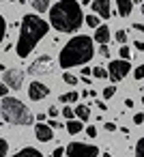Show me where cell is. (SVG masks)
<instances>
[{
	"mask_svg": "<svg viewBox=\"0 0 144 157\" xmlns=\"http://www.w3.org/2000/svg\"><path fill=\"white\" fill-rule=\"evenodd\" d=\"M50 30V24L45 20H41L39 15L35 13H26L22 17V26H20V37H17V43H15V52L20 58H26L37 45L39 41L47 35Z\"/></svg>",
	"mask_w": 144,
	"mask_h": 157,
	"instance_id": "cell-1",
	"label": "cell"
},
{
	"mask_svg": "<svg viewBox=\"0 0 144 157\" xmlns=\"http://www.w3.org/2000/svg\"><path fill=\"white\" fill-rule=\"evenodd\" d=\"M93 56H95V43H93V39L86 37V35H78V37L69 39V43L60 50L58 65L63 69H71V67L90 63Z\"/></svg>",
	"mask_w": 144,
	"mask_h": 157,
	"instance_id": "cell-2",
	"label": "cell"
},
{
	"mask_svg": "<svg viewBox=\"0 0 144 157\" xmlns=\"http://www.w3.org/2000/svg\"><path fill=\"white\" fill-rule=\"evenodd\" d=\"M50 24L58 33H75L84 24L82 9L75 0H60L50 11Z\"/></svg>",
	"mask_w": 144,
	"mask_h": 157,
	"instance_id": "cell-3",
	"label": "cell"
},
{
	"mask_svg": "<svg viewBox=\"0 0 144 157\" xmlns=\"http://www.w3.org/2000/svg\"><path fill=\"white\" fill-rule=\"evenodd\" d=\"M0 110H2V118L11 125H32L35 116L28 110V105H24L20 99L5 95L0 101Z\"/></svg>",
	"mask_w": 144,
	"mask_h": 157,
	"instance_id": "cell-4",
	"label": "cell"
},
{
	"mask_svg": "<svg viewBox=\"0 0 144 157\" xmlns=\"http://www.w3.org/2000/svg\"><path fill=\"white\" fill-rule=\"evenodd\" d=\"M52 69H54V63H52V56H47V54H41L39 58H35L28 65L30 75H52Z\"/></svg>",
	"mask_w": 144,
	"mask_h": 157,
	"instance_id": "cell-5",
	"label": "cell"
},
{
	"mask_svg": "<svg viewBox=\"0 0 144 157\" xmlns=\"http://www.w3.org/2000/svg\"><path fill=\"white\" fill-rule=\"evenodd\" d=\"M108 71H110V80H112V82H120V80H125L127 73L131 71V65H129L127 58H118V60H112V63H110Z\"/></svg>",
	"mask_w": 144,
	"mask_h": 157,
	"instance_id": "cell-6",
	"label": "cell"
},
{
	"mask_svg": "<svg viewBox=\"0 0 144 157\" xmlns=\"http://www.w3.org/2000/svg\"><path fill=\"white\" fill-rule=\"evenodd\" d=\"M67 155H71V157H78V155H82V157H97V155H99V148H97L95 144L71 142V144L67 146Z\"/></svg>",
	"mask_w": 144,
	"mask_h": 157,
	"instance_id": "cell-7",
	"label": "cell"
},
{
	"mask_svg": "<svg viewBox=\"0 0 144 157\" xmlns=\"http://www.w3.org/2000/svg\"><path fill=\"white\" fill-rule=\"evenodd\" d=\"M24 73L26 71H22V69H17V67H11V69H5L2 71V80L11 86V88H22V84H24Z\"/></svg>",
	"mask_w": 144,
	"mask_h": 157,
	"instance_id": "cell-8",
	"label": "cell"
},
{
	"mask_svg": "<svg viewBox=\"0 0 144 157\" xmlns=\"http://www.w3.org/2000/svg\"><path fill=\"white\" fill-rule=\"evenodd\" d=\"M50 95V88L43 84V82H30V86H28V97L32 99V101H41V99H45Z\"/></svg>",
	"mask_w": 144,
	"mask_h": 157,
	"instance_id": "cell-9",
	"label": "cell"
},
{
	"mask_svg": "<svg viewBox=\"0 0 144 157\" xmlns=\"http://www.w3.org/2000/svg\"><path fill=\"white\" fill-rule=\"evenodd\" d=\"M93 11L97 15H101L103 20H110L112 17V5H110V0H93Z\"/></svg>",
	"mask_w": 144,
	"mask_h": 157,
	"instance_id": "cell-10",
	"label": "cell"
},
{
	"mask_svg": "<svg viewBox=\"0 0 144 157\" xmlns=\"http://www.w3.org/2000/svg\"><path fill=\"white\" fill-rule=\"evenodd\" d=\"M52 125H45V123H41L39 121V125L35 127V136H37V140L39 142H50L52 140Z\"/></svg>",
	"mask_w": 144,
	"mask_h": 157,
	"instance_id": "cell-11",
	"label": "cell"
},
{
	"mask_svg": "<svg viewBox=\"0 0 144 157\" xmlns=\"http://www.w3.org/2000/svg\"><path fill=\"white\" fill-rule=\"evenodd\" d=\"M110 39H112V37H110V28H108L105 24H103V26L99 24V26L95 28V41L101 45V43H108Z\"/></svg>",
	"mask_w": 144,
	"mask_h": 157,
	"instance_id": "cell-12",
	"label": "cell"
},
{
	"mask_svg": "<svg viewBox=\"0 0 144 157\" xmlns=\"http://www.w3.org/2000/svg\"><path fill=\"white\" fill-rule=\"evenodd\" d=\"M65 129L71 133V136H75V133H80L82 129H84V125H82V118H69V123L65 125Z\"/></svg>",
	"mask_w": 144,
	"mask_h": 157,
	"instance_id": "cell-13",
	"label": "cell"
},
{
	"mask_svg": "<svg viewBox=\"0 0 144 157\" xmlns=\"http://www.w3.org/2000/svg\"><path fill=\"white\" fill-rule=\"evenodd\" d=\"M116 7H118V15L127 17V15H131L133 2H131V0H116Z\"/></svg>",
	"mask_w": 144,
	"mask_h": 157,
	"instance_id": "cell-14",
	"label": "cell"
},
{
	"mask_svg": "<svg viewBox=\"0 0 144 157\" xmlns=\"http://www.w3.org/2000/svg\"><path fill=\"white\" fill-rule=\"evenodd\" d=\"M15 157H43V155H41V151H37V148L28 146V148L17 151V153H15Z\"/></svg>",
	"mask_w": 144,
	"mask_h": 157,
	"instance_id": "cell-15",
	"label": "cell"
},
{
	"mask_svg": "<svg viewBox=\"0 0 144 157\" xmlns=\"http://www.w3.org/2000/svg\"><path fill=\"white\" fill-rule=\"evenodd\" d=\"M50 2H52V0H32V7H35V11L37 13H43V11H47L50 9Z\"/></svg>",
	"mask_w": 144,
	"mask_h": 157,
	"instance_id": "cell-16",
	"label": "cell"
},
{
	"mask_svg": "<svg viewBox=\"0 0 144 157\" xmlns=\"http://www.w3.org/2000/svg\"><path fill=\"white\" fill-rule=\"evenodd\" d=\"M78 97H80V95H78L75 90L63 93V95H60V103H75V101H78Z\"/></svg>",
	"mask_w": 144,
	"mask_h": 157,
	"instance_id": "cell-17",
	"label": "cell"
},
{
	"mask_svg": "<svg viewBox=\"0 0 144 157\" xmlns=\"http://www.w3.org/2000/svg\"><path fill=\"white\" fill-rule=\"evenodd\" d=\"M75 116L82 118V121H88V118H90V110H88V105H75Z\"/></svg>",
	"mask_w": 144,
	"mask_h": 157,
	"instance_id": "cell-18",
	"label": "cell"
},
{
	"mask_svg": "<svg viewBox=\"0 0 144 157\" xmlns=\"http://www.w3.org/2000/svg\"><path fill=\"white\" fill-rule=\"evenodd\" d=\"M99 17H101V15H97V13L86 15V24H88V26H93V28H97V26H99Z\"/></svg>",
	"mask_w": 144,
	"mask_h": 157,
	"instance_id": "cell-19",
	"label": "cell"
},
{
	"mask_svg": "<svg viewBox=\"0 0 144 157\" xmlns=\"http://www.w3.org/2000/svg\"><path fill=\"white\" fill-rule=\"evenodd\" d=\"M93 75H95L97 80H101V78H108V75H110V71H105L103 67H95V69H93Z\"/></svg>",
	"mask_w": 144,
	"mask_h": 157,
	"instance_id": "cell-20",
	"label": "cell"
},
{
	"mask_svg": "<svg viewBox=\"0 0 144 157\" xmlns=\"http://www.w3.org/2000/svg\"><path fill=\"white\" fill-rule=\"evenodd\" d=\"M114 39L118 41V45H123V43H127V33H125V30H116Z\"/></svg>",
	"mask_w": 144,
	"mask_h": 157,
	"instance_id": "cell-21",
	"label": "cell"
},
{
	"mask_svg": "<svg viewBox=\"0 0 144 157\" xmlns=\"http://www.w3.org/2000/svg\"><path fill=\"white\" fill-rule=\"evenodd\" d=\"M63 80H65L69 86H75V84H78V78H75V75H71L69 71H67V73H63Z\"/></svg>",
	"mask_w": 144,
	"mask_h": 157,
	"instance_id": "cell-22",
	"label": "cell"
},
{
	"mask_svg": "<svg viewBox=\"0 0 144 157\" xmlns=\"http://www.w3.org/2000/svg\"><path fill=\"white\" fill-rule=\"evenodd\" d=\"M0 151H2V157L9 155V140L7 138H0Z\"/></svg>",
	"mask_w": 144,
	"mask_h": 157,
	"instance_id": "cell-23",
	"label": "cell"
},
{
	"mask_svg": "<svg viewBox=\"0 0 144 157\" xmlns=\"http://www.w3.org/2000/svg\"><path fill=\"white\" fill-rule=\"evenodd\" d=\"M118 54H120V58H127V60H129V56H131V52H129V48H127V43H123V45L118 48Z\"/></svg>",
	"mask_w": 144,
	"mask_h": 157,
	"instance_id": "cell-24",
	"label": "cell"
},
{
	"mask_svg": "<svg viewBox=\"0 0 144 157\" xmlns=\"http://www.w3.org/2000/svg\"><path fill=\"white\" fill-rule=\"evenodd\" d=\"M116 95V86H108V88H103V99H112Z\"/></svg>",
	"mask_w": 144,
	"mask_h": 157,
	"instance_id": "cell-25",
	"label": "cell"
},
{
	"mask_svg": "<svg viewBox=\"0 0 144 157\" xmlns=\"http://www.w3.org/2000/svg\"><path fill=\"white\" fill-rule=\"evenodd\" d=\"M133 78H135V82H140V80H144V65H140V67H135V71H133Z\"/></svg>",
	"mask_w": 144,
	"mask_h": 157,
	"instance_id": "cell-26",
	"label": "cell"
},
{
	"mask_svg": "<svg viewBox=\"0 0 144 157\" xmlns=\"http://www.w3.org/2000/svg\"><path fill=\"white\" fill-rule=\"evenodd\" d=\"M99 54H101L103 58H108V56H110V48H108V43H101V48H99Z\"/></svg>",
	"mask_w": 144,
	"mask_h": 157,
	"instance_id": "cell-27",
	"label": "cell"
},
{
	"mask_svg": "<svg viewBox=\"0 0 144 157\" xmlns=\"http://www.w3.org/2000/svg\"><path fill=\"white\" fill-rule=\"evenodd\" d=\"M135 153H138V155H144V138L138 140V144H135Z\"/></svg>",
	"mask_w": 144,
	"mask_h": 157,
	"instance_id": "cell-28",
	"label": "cell"
},
{
	"mask_svg": "<svg viewBox=\"0 0 144 157\" xmlns=\"http://www.w3.org/2000/svg\"><path fill=\"white\" fill-rule=\"evenodd\" d=\"M73 114H75V110H71V108H69V105H67V108H65V110H63V116H65V118H67V121H69V118H73Z\"/></svg>",
	"mask_w": 144,
	"mask_h": 157,
	"instance_id": "cell-29",
	"label": "cell"
},
{
	"mask_svg": "<svg viewBox=\"0 0 144 157\" xmlns=\"http://www.w3.org/2000/svg\"><path fill=\"white\" fill-rule=\"evenodd\" d=\"M133 123H135V125H142V123H144V114H142V112H135V114H133Z\"/></svg>",
	"mask_w": 144,
	"mask_h": 157,
	"instance_id": "cell-30",
	"label": "cell"
},
{
	"mask_svg": "<svg viewBox=\"0 0 144 157\" xmlns=\"http://www.w3.org/2000/svg\"><path fill=\"white\" fill-rule=\"evenodd\" d=\"M86 133H88L90 138H95V136H97V127H95V125H88V127H86Z\"/></svg>",
	"mask_w": 144,
	"mask_h": 157,
	"instance_id": "cell-31",
	"label": "cell"
},
{
	"mask_svg": "<svg viewBox=\"0 0 144 157\" xmlns=\"http://www.w3.org/2000/svg\"><path fill=\"white\" fill-rule=\"evenodd\" d=\"M67 153V148H63V146H58V148H54V157H63Z\"/></svg>",
	"mask_w": 144,
	"mask_h": 157,
	"instance_id": "cell-32",
	"label": "cell"
},
{
	"mask_svg": "<svg viewBox=\"0 0 144 157\" xmlns=\"http://www.w3.org/2000/svg\"><path fill=\"white\" fill-rule=\"evenodd\" d=\"M95 105H97V108H99V110H103V112H105V110H108V105H105V103H103V101H101V99H97V101H95Z\"/></svg>",
	"mask_w": 144,
	"mask_h": 157,
	"instance_id": "cell-33",
	"label": "cell"
},
{
	"mask_svg": "<svg viewBox=\"0 0 144 157\" xmlns=\"http://www.w3.org/2000/svg\"><path fill=\"white\" fill-rule=\"evenodd\" d=\"M133 45H135V50H138V52H144V41H135Z\"/></svg>",
	"mask_w": 144,
	"mask_h": 157,
	"instance_id": "cell-34",
	"label": "cell"
},
{
	"mask_svg": "<svg viewBox=\"0 0 144 157\" xmlns=\"http://www.w3.org/2000/svg\"><path fill=\"white\" fill-rule=\"evenodd\" d=\"M47 114H50V116H52V118H54V116H58V110H56V108H54V105H52V108H50V110H47Z\"/></svg>",
	"mask_w": 144,
	"mask_h": 157,
	"instance_id": "cell-35",
	"label": "cell"
},
{
	"mask_svg": "<svg viewBox=\"0 0 144 157\" xmlns=\"http://www.w3.org/2000/svg\"><path fill=\"white\" fill-rule=\"evenodd\" d=\"M105 129H108V131H116V125H114V123H105Z\"/></svg>",
	"mask_w": 144,
	"mask_h": 157,
	"instance_id": "cell-36",
	"label": "cell"
},
{
	"mask_svg": "<svg viewBox=\"0 0 144 157\" xmlns=\"http://www.w3.org/2000/svg\"><path fill=\"white\" fill-rule=\"evenodd\" d=\"M133 28H135L138 33H144V24H138V22H135V24H133Z\"/></svg>",
	"mask_w": 144,
	"mask_h": 157,
	"instance_id": "cell-37",
	"label": "cell"
},
{
	"mask_svg": "<svg viewBox=\"0 0 144 157\" xmlns=\"http://www.w3.org/2000/svg\"><path fill=\"white\" fill-rule=\"evenodd\" d=\"M90 73H93V69H88V67L82 69V75H90Z\"/></svg>",
	"mask_w": 144,
	"mask_h": 157,
	"instance_id": "cell-38",
	"label": "cell"
},
{
	"mask_svg": "<svg viewBox=\"0 0 144 157\" xmlns=\"http://www.w3.org/2000/svg\"><path fill=\"white\" fill-rule=\"evenodd\" d=\"M125 108H133V101L131 99H125Z\"/></svg>",
	"mask_w": 144,
	"mask_h": 157,
	"instance_id": "cell-39",
	"label": "cell"
},
{
	"mask_svg": "<svg viewBox=\"0 0 144 157\" xmlns=\"http://www.w3.org/2000/svg\"><path fill=\"white\" fill-rule=\"evenodd\" d=\"M142 13H144V5H142Z\"/></svg>",
	"mask_w": 144,
	"mask_h": 157,
	"instance_id": "cell-40",
	"label": "cell"
},
{
	"mask_svg": "<svg viewBox=\"0 0 144 157\" xmlns=\"http://www.w3.org/2000/svg\"><path fill=\"white\" fill-rule=\"evenodd\" d=\"M142 103H144V97H142Z\"/></svg>",
	"mask_w": 144,
	"mask_h": 157,
	"instance_id": "cell-41",
	"label": "cell"
}]
</instances>
